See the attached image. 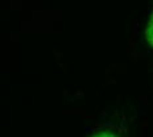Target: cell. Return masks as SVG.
Wrapping results in <instances>:
<instances>
[{
    "label": "cell",
    "mask_w": 153,
    "mask_h": 137,
    "mask_svg": "<svg viewBox=\"0 0 153 137\" xmlns=\"http://www.w3.org/2000/svg\"><path fill=\"white\" fill-rule=\"evenodd\" d=\"M145 38L148 41V44L153 47V12L151 15V19L148 21V25L145 28Z\"/></svg>",
    "instance_id": "obj_1"
},
{
    "label": "cell",
    "mask_w": 153,
    "mask_h": 137,
    "mask_svg": "<svg viewBox=\"0 0 153 137\" xmlns=\"http://www.w3.org/2000/svg\"><path fill=\"white\" fill-rule=\"evenodd\" d=\"M90 137H119L117 135H115L112 132H107V130H103V132H98L95 135H92Z\"/></svg>",
    "instance_id": "obj_2"
}]
</instances>
